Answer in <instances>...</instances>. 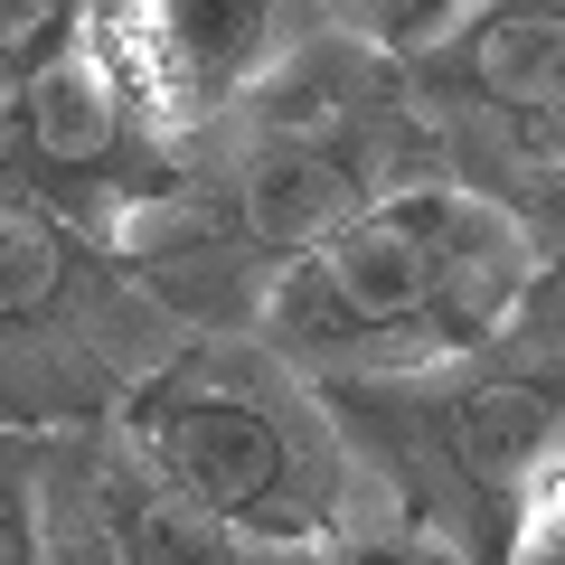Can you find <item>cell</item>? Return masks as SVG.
<instances>
[{"instance_id":"5bb4252c","label":"cell","mask_w":565,"mask_h":565,"mask_svg":"<svg viewBox=\"0 0 565 565\" xmlns=\"http://www.w3.org/2000/svg\"><path fill=\"white\" fill-rule=\"evenodd\" d=\"M0 565H39V500L20 471H0Z\"/></svg>"},{"instance_id":"4fadbf2b","label":"cell","mask_w":565,"mask_h":565,"mask_svg":"<svg viewBox=\"0 0 565 565\" xmlns=\"http://www.w3.org/2000/svg\"><path fill=\"white\" fill-rule=\"evenodd\" d=\"M311 565H462V546H444V537H330Z\"/></svg>"},{"instance_id":"30bf717a","label":"cell","mask_w":565,"mask_h":565,"mask_svg":"<svg viewBox=\"0 0 565 565\" xmlns=\"http://www.w3.org/2000/svg\"><path fill=\"white\" fill-rule=\"evenodd\" d=\"M85 20H95V0H0V76H39L47 57L85 39Z\"/></svg>"},{"instance_id":"7c38bea8","label":"cell","mask_w":565,"mask_h":565,"mask_svg":"<svg viewBox=\"0 0 565 565\" xmlns=\"http://www.w3.org/2000/svg\"><path fill=\"white\" fill-rule=\"evenodd\" d=\"M349 39H377V47H434L452 20H471L481 0H330Z\"/></svg>"},{"instance_id":"3957f363","label":"cell","mask_w":565,"mask_h":565,"mask_svg":"<svg viewBox=\"0 0 565 565\" xmlns=\"http://www.w3.org/2000/svg\"><path fill=\"white\" fill-rule=\"evenodd\" d=\"M302 0H132V39L151 66V95L207 114V104L264 85V66L292 47Z\"/></svg>"},{"instance_id":"9c48e42d","label":"cell","mask_w":565,"mask_h":565,"mask_svg":"<svg viewBox=\"0 0 565 565\" xmlns=\"http://www.w3.org/2000/svg\"><path fill=\"white\" fill-rule=\"evenodd\" d=\"M452 424H462V471H481V481H490V471H527L546 452V405L527 396V386L471 396Z\"/></svg>"},{"instance_id":"8992f818","label":"cell","mask_w":565,"mask_h":565,"mask_svg":"<svg viewBox=\"0 0 565 565\" xmlns=\"http://www.w3.org/2000/svg\"><path fill=\"white\" fill-rule=\"evenodd\" d=\"M367 207V170H359V151L349 141H330L321 122H292V132H274L245 161V199H236V217H245V236L255 245H321L340 217H359Z\"/></svg>"},{"instance_id":"6da1fadb","label":"cell","mask_w":565,"mask_h":565,"mask_svg":"<svg viewBox=\"0 0 565 565\" xmlns=\"http://www.w3.org/2000/svg\"><path fill=\"white\" fill-rule=\"evenodd\" d=\"M537 292V236L500 199L452 180L377 189L359 217L282 264L274 321L282 349L340 367H434L490 349Z\"/></svg>"},{"instance_id":"52a82bcc","label":"cell","mask_w":565,"mask_h":565,"mask_svg":"<svg viewBox=\"0 0 565 565\" xmlns=\"http://www.w3.org/2000/svg\"><path fill=\"white\" fill-rule=\"evenodd\" d=\"M245 546L226 519L189 509L180 490L141 481V490H104V556L114 565H245Z\"/></svg>"},{"instance_id":"7a4b0ae2","label":"cell","mask_w":565,"mask_h":565,"mask_svg":"<svg viewBox=\"0 0 565 565\" xmlns=\"http://www.w3.org/2000/svg\"><path fill=\"white\" fill-rule=\"evenodd\" d=\"M132 444L151 462V481L180 490L207 519H226L236 537L292 546L330 519L321 471H311L292 415L226 359H189L161 386H141L132 396Z\"/></svg>"},{"instance_id":"277c9868","label":"cell","mask_w":565,"mask_h":565,"mask_svg":"<svg viewBox=\"0 0 565 565\" xmlns=\"http://www.w3.org/2000/svg\"><path fill=\"white\" fill-rule=\"evenodd\" d=\"M132 104H161L151 95V66H141V39L122 57H104L95 20L66 57H47L39 76H20V141L29 161L57 170V180H95L132 151Z\"/></svg>"},{"instance_id":"ba28073f","label":"cell","mask_w":565,"mask_h":565,"mask_svg":"<svg viewBox=\"0 0 565 565\" xmlns=\"http://www.w3.org/2000/svg\"><path fill=\"white\" fill-rule=\"evenodd\" d=\"M66 274H76L66 226L29 199H0V321H47L66 302Z\"/></svg>"},{"instance_id":"5b68a950","label":"cell","mask_w":565,"mask_h":565,"mask_svg":"<svg viewBox=\"0 0 565 565\" xmlns=\"http://www.w3.org/2000/svg\"><path fill=\"white\" fill-rule=\"evenodd\" d=\"M424 76L444 95L500 104L527 132L565 114V0H490L471 20H452L424 57Z\"/></svg>"},{"instance_id":"8fae6325","label":"cell","mask_w":565,"mask_h":565,"mask_svg":"<svg viewBox=\"0 0 565 565\" xmlns=\"http://www.w3.org/2000/svg\"><path fill=\"white\" fill-rule=\"evenodd\" d=\"M509 565H565V434L519 471V519H509Z\"/></svg>"},{"instance_id":"9a60e30c","label":"cell","mask_w":565,"mask_h":565,"mask_svg":"<svg viewBox=\"0 0 565 565\" xmlns=\"http://www.w3.org/2000/svg\"><path fill=\"white\" fill-rule=\"evenodd\" d=\"M556 189H565V170H556Z\"/></svg>"}]
</instances>
